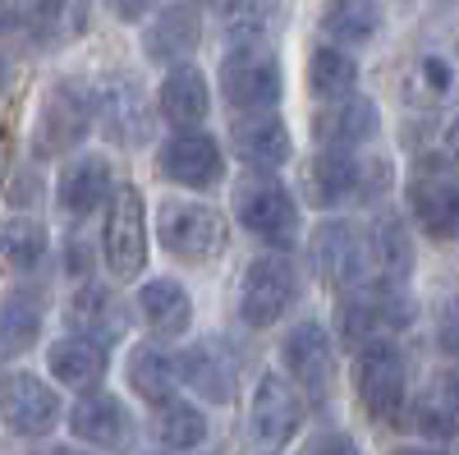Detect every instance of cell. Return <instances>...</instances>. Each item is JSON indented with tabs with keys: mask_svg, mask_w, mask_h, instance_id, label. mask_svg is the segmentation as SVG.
<instances>
[{
	"mask_svg": "<svg viewBox=\"0 0 459 455\" xmlns=\"http://www.w3.org/2000/svg\"><path fill=\"white\" fill-rule=\"evenodd\" d=\"M391 184V166L386 162H359L344 147H322L317 162L308 166V194L322 207L350 203V198H372Z\"/></svg>",
	"mask_w": 459,
	"mask_h": 455,
	"instance_id": "6da1fadb",
	"label": "cell"
},
{
	"mask_svg": "<svg viewBox=\"0 0 459 455\" xmlns=\"http://www.w3.org/2000/svg\"><path fill=\"white\" fill-rule=\"evenodd\" d=\"M157 235H161V244L179 262H212L230 244L225 216L212 212V207H203V203H170V207H161Z\"/></svg>",
	"mask_w": 459,
	"mask_h": 455,
	"instance_id": "7a4b0ae2",
	"label": "cell"
},
{
	"mask_svg": "<svg viewBox=\"0 0 459 455\" xmlns=\"http://www.w3.org/2000/svg\"><path fill=\"white\" fill-rule=\"evenodd\" d=\"M92 116H97V97H88L79 83H56L32 125V152L37 157H60L88 134Z\"/></svg>",
	"mask_w": 459,
	"mask_h": 455,
	"instance_id": "3957f363",
	"label": "cell"
},
{
	"mask_svg": "<svg viewBox=\"0 0 459 455\" xmlns=\"http://www.w3.org/2000/svg\"><path fill=\"white\" fill-rule=\"evenodd\" d=\"M235 212L244 221V231H253L266 244H290L299 231V212L285 194V184L272 175H244L235 184Z\"/></svg>",
	"mask_w": 459,
	"mask_h": 455,
	"instance_id": "277c9868",
	"label": "cell"
},
{
	"mask_svg": "<svg viewBox=\"0 0 459 455\" xmlns=\"http://www.w3.org/2000/svg\"><path fill=\"white\" fill-rule=\"evenodd\" d=\"M101 253H106V267L120 276V281H134L147 262V221H143V194L138 188H120L110 203V216H106V235H101Z\"/></svg>",
	"mask_w": 459,
	"mask_h": 455,
	"instance_id": "5b68a950",
	"label": "cell"
},
{
	"mask_svg": "<svg viewBox=\"0 0 459 455\" xmlns=\"http://www.w3.org/2000/svg\"><path fill=\"white\" fill-rule=\"evenodd\" d=\"M413 318V303L395 285H372L340 303V336L350 346H372L381 331H400Z\"/></svg>",
	"mask_w": 459,
	"mask_h": 455,
	"instance_id": "8992f818",
	"label": "cell"
},
{
	"mask_svg": "<svg viewBox=\"0 0 459 455\" xmlns=\"http://www.w3.org/2000/svg\"><path fill=\"white\" fill-rule=\"evenodd\" d=\"M404 359L400 350L381 346V340H372V346H363L359 363H354V387H359V400L363 409L372 414V419H395L400 405H404Z\"/></svg>",
	"mask_w": 459,
	"mask_h": 455,
	"instance_id": "52a82bcc",
	"label": "cell"
},
{
	"mask_svg": "<svg viewBox=\"0 0 459 455\" xmlns=\"http://www.w3.org/2000/svg\"><path fill=\"white\" fill-rule=\"evenodd\" d=\"M294 303V267L285 258H257L244 272V290H239V318L248 327H272L281 322V313Z\"/></svg>",
	"mask_w": 459,
	"mask_h": 455,
	"instance_id": "ba28073f",
	"label": "cell"
},
{
	"mask_svg": "<svg viewBox=\"0 0 459 455\" xmlns=\"http://www.w3.org/2000/svg\"><path fill=\"white\" fill-rule=\"evenodd\" d=\"M303 424V400L299 391L285 382V377L266 372L257 382V396H253V409H248V433L262 451H281Z\"/></svg>",
	"mask_w": 459,
	"mask_h": 455,
	"instance_id": "9c48e42d",
	"label": "cell"
},
{
	"mask_svg": "<svg viewBox=\"0 0 459 455\" xmlns=\"http://www.w3.org/2000/svg\"><path fill=\"white\" fill-rule=\"evenodd\" d=\"M97 120L106 129V138H115L120 147H138L152 134V110L143 88L129 79V74H115L97 88Z\"/></svg>",
	"mask_w": 459,
	"mask_h": 455,
	"instance_id": "30bf717a",
	"label": "cell"
},
{
	"mask_svg": "<svg viewBox=\"0 0 459 455\" xmlns=\"http://www.w3.org/2000/svg\"><path fill=\"white\" fill-rule=\"evenodd\" d=\"M221 92H225V101H235L239 110H272L281 101V69H276L272 56H262V51L248 47V51L225 60Z\"/></svg>",
	"mask_w": 459,
	"mask_h": 455,
	"instance_id": "8fae6325",
	"label": "cell"
},
{
	"mask_svg": "<svg viewBox=\"0 0 459 455\" xmlns=\"http://www.w3.org/2000/svg\"><path fill=\"white\" fill-rule=\"evenodd\" d=\"M409 207H413L418 225H423L428 235H437V240L459 235V184H455V175L418 166V175L409 179Z\"/></svg>",
	"mask_w": 459,
	"mask_h": 455,
	"instance_id": "7c38bea8",
	"label": "cell"
},
{
	"mask_svg": "<svg viewBox=\"0 0 459 455\" xmlns=\"http://www.w3.org/2000/svg\"><path fill=\"white\" fill-rule=\"evenodd\" d=\"M60 419V396L32 372H10L5 377V424L19 437H42Z\"/></svg>",
	"mask_w": 459,
	"mask_h": 455,
	"instance_id": "4fadbf2b",
	"label": "cell"
},
{
	"mask_svg": "<svg viewBox=\"0 0 459 455\" xmlns=\"http://www.w3.org/2000/svg\"><path fill=\"white\" fill-rule=\"evenodd\" d=\"M161 175L184 188H212L221 179V147L198 129H179L161 147Z\"/></svg>",
	"mask_w": 459,
	"mask_h": 455,
	"instance_id": "5bb4252c",
	"label": "cell"
},
{
	"mask_svg": "<svg viewBox=\"0 0 459 455\" xmlns=\"http://www.w3.org/2000/svg\"><path fill=\"white\" fill-rule=\"evenodd\" d=\"M69 428H74V437H79V442L101 446V451H125L129 437H134L129 409L115 400L110 391H88L79 405L69 409Z\"/></svg>",
	"mask_w": 459,
	"mask_h": 455,
	"instance_id": "9a60e30c",
	"label": "cell"
},
{
	"mask_svg": "<svg viewBox=\"0 0 459 455\" xmlns=\"http://www.w3.org/2000/svg\"><path fill=\"white\" fill-rule=\"evenodd\" d=\"M203 42V23L194 5H166L152 28H143V56L152 65H184Z\"/></svg>",
	"mask_w": 459,
	"mask_h": 455,
	"instance_id": "2e32d148",
	"label": "cell"
},
{
	"mask_svg": "<svg viewBox=\"0 0 459 455\" xmlns=\"http://www.w3.org/2000/svg\"><path fill=\"white\" fill-rule=\"evenodd\" d=\"M69 327H74V336H88V340H97V346H115L129 327V313H125V303H120L115 290L83 285L69 299Z\"/></svg>",
	"mask_w": 459,
	"mask_h": 455,
	"instance_id": "e0dca14e",
	"label": "cell"
},
{
	"mask_svg": "<svg viewBox=\"0 0 459 455\" xmlns=\"http://www.w3.org/2000/svg\"><path fill=\"white\" fill-rule=\"evenodd\" d=\"M313 262H317V276L335 290L344 285H359L363 276V240L354 225H344V221H331L317 231L313 240Z\"/></svg>",
	"mask_w": 459,
	"mask_h": 455,
	"instance_id": "ac0fdd59",
	"label": "cell"
},
{
	"mask_svg": "<svg viewBox=\"0 0 459 455\" xmlns=\"http://www.w3.org/2000/svg\"><path fill=\"white\" fill-rule=\"evenodd\" d=\"M285 368L299 387L308 391H322L331 382V340H326V327L322 322H299L290 336H285Z\"/></svg>",
	"mask_w": 459,
	"mask_h": 455,
	"instance_id": "d6986e66",
	"label": "cell"
},
{
	"mask_svg": "<svg viewBox=\"0 0 459 455\" xmlns=\"http://www.w3.org/2000/svg\"><path fill=\"white\" fill-rule=\"evenodd\" d=\"M381 129V110L372 97H340V101H326V110L317 116V134L326 147H359L368 143L372 134Z\"/></svg>",
	"mask_w": 459,
	"mask_h": 455,
	"instance_id": "ffe728a7",
	"label": "cell"
},
{
	"mask_svg": "<svg viewBox=\"0 0 459 455\" xmlns=\"http://www.w3.org/2000/svg\"><path fill=\"white\" fill-rule=\"evenodd\" d=\"M235 152L248 162V166H281L290 162V129L272 116V110H253V116H239L235 129Z\"/></svg>",
	"mask_w": 459,
	"mask_h": 455,
	"instance_id": "44dd1931",
	"label": "cell"
},
{
	"mask_svg": "<svg viewBox=\"0 0 459 455\" xmlns=\"http://www.w3.org/2000/svg\"><path fill=\"white\" fill-rule=\"evenodd\" d=\"M47 363H51L56 382L92 391L101 377H106V346H97V340H88V336H65V340H56V346H51Z\"/></svg>",
	"mask_w": 459,
	"mask_h": 455,
	"instance_id": "7402d4cb",
	"label": "cell"
},
{
	"mask_svg": "<svg viewBox=\"0 0 459 455\" xmlns=\"http://www.w3.org/2000/svg\"><path fill=\"white\" fill-rule=\"evenodd\" d=\"M179 377L212 405L235 400V363H230L216 346H188L179 354Z\"/></svg>",
	"mask_w": 459,
	"mask_h": 455,
	"instance_id": "603a6c76",
	"label": "cell"
},
{
	"mask_svg": "<svg viewBox=\"0 0 459 455\" xmlns=\"http://www.w3.org/2000/svg\"><path fill=\"white\" fill-rule=\"evenodd\" d=\"M157 101H161V116H166L175 129H188V125H198V120L207 116V106H212L207 79H203L194 65H175V69L166 74Z\"/></svg>",
	"mask_w": 459,
	"mask_h": 455,
	"instance_id": "cb8c5ba5",
	"label": "cell"
},
{
	"mask_svg": "<svg viewBox=\"0 0 459 455\" xmlns=\"http://www.w3.org/2000/svg\"><path fill=\"white\" fill-rule=\"evenodd\" d=\"M23 23L37 47H60L88 28V0H28Z\"/></svg>",
	"mask_w": 459,
	"mask_h": 455,
	"instance_id": "d4e9b609",
	"label": "cell"
},
{
	"mask_svg": "<svg viewBox=\"0 0 459 455\" xmlns=\"http://www.w3.org/2000/svg\"><path fill=\"white\" fill-rule=\"evenodd\" d=\"M138 309H143L147 327L157 336H179V331H188V322H194V299H188V290L166 281V276L143 285Z\"/></svg>",
	"mask_w": 459,
	"mask_h": 455,
	"instance_id": "484cf974",
	"label": "cell"
},
{
	"mask_svg": "<svg viewBox=\"0 0 459 455\" xmlns=\"http://www.w3.org/2000/svg\"><path fill=\"white\" fill-rule=\"evenodd\" d=\"M110 194V166L101 157H83V162H74L65 175H60V207L69 216H88L106 203Z\"/></svg>",
	"mask_w": 459,
	"mask_h": 455,
	"instance_id": "4316f807",
	"label": "cell"
},
{
	"mask_svg": "<svg viewBox=\"0 0 459 455\" xmlns=\"http://www.w3.org/2000/svg\"><path fill=\"white\" fill-rule=\"evenodd\" d=\"M322 28H326L331 42L363 47V42H372L377 28H381V5H377V0H326Z\"/></svg>",
	"mask_w": 459,
	"mask_h": 455,
	"instance_id": "83f0119b",
	"label": "cell"
},
{
	"mask_svg": "<svg viewBox=\"0 0 459 455\" xmlns=\"http://www.w3.org/2000/svg\"><path fill=\"white\" fill-rule=\"evenodd\" d=\"M413 428L432 442L455 437V428H459V377H441V382L428 387V396H418Z\"/></svg>",
	"mask_w": 459,
	"mask_h": 455,
	"instance_id": "f1b7e54d",
	"label": "cell"
},
{
	"mask_svg": "<svg viewBox=\"0 0 459 455\" xmlns=\"http://www.w3.org/2000/svg\"><path fill=\"white\" fill-rule=\"evenodd\" d=\"M455 88V65L437 51L418 56L409 69H404V97L409 106H441Z\"/></svg>",
	"mask_w": 459,
	"mask_h": 455,
	"instance_id": "f546056e",
	"label": "cell"
},
{
	"mask_svg": "<svg viewBox=\"0 0 459 455\" xmlns=\"http://www.w3.org/2000/svg\"><path fill=\"white\" fill-rule=\"evenodd\" d=\"M175 377H179V363H170L161 350H134V359H129V387L147 400V405H166L170 400V391H175Z\"/></svg>",
	"mask_w": 459,
	"mask_h": 455,
	"instance_id": "4dcf8cb0",
	"label": "cell"
},
{
	"mask_svg": "<svg viewBox=\"0 0 459 455\" xmlns=\"http://www.w3.org/2000/svg\"><path fill=\"white\" fill-rule=\"evenodd\" d=\"M157 442L170 446V451H194L207 442V419H203V409H194L188 400H166L157 409Z\"/></svg>",
	"mask_w": 459,
	"mask_h": 455,
	"instance_id": "1f68e13d",
	"label": "cell"
},
{
	"mask_svg": "<svg viewBox=\"0 0 459 455\" xmlns=\"http://www.w3.org/2000/svg\"><path fill=\"white\" fill-rule=\"evenodd\" d=\"M354 83H359V65L344 51H313V60H308V88L322 101L354 97Z\"/></svg>",
	"mask_w": 459,
	"mask_h": 455,
	"instance_id": "d6a6232c",
	"label": "cell"
},
{
	"mask_svg": "<svg viewBox=\"0 0 459 455\" xmlns=\"http://www.w3.org/2000/svg\"><path fill=\"white\" fill-rule=\"evenodd\" d=\"M372 262H377V272L386 276V281H404L409 267H413V244L404 235V225L395 216H386L372 231Z\"/></svg>",
	"mask_w": 459,
	"mask_h": 455,
	"instance_id": "836d02e7",
	"label": "cell"
},
{
	"mask_svg": "<svg viewBox=\"0 0 459 455\" xmlns=\"http://www.w3.org/2000/svg\"><path fill=\"white\" fill-rule=\"evenodd\" d=\"M37 331H42V309L28 299V294H10L5 299V322H0V336H5V354H23Z\"/></svg>",
	"mask_w": 459,
	"mask_h": 455,
	"instance_id": "e575fe53",
	"label": "cell"
},
{
	"mask_svg": "<svg viewBox=\"0 0 459 455\" xmlns=\"http://www.w3.org/2000/svg\"><path fill=\"white\" fill-rule=\"evenodd\" d=\"M47 258V231L37 221H28V216H14L10 225H5V262L10 267H37V262Z\"/></svg>",
	"mask_w": 459,
	"mask_h": 455,
	"instance_id": "d590c367",
	"label": "cell"
},
{
	"mask_svg": "<svg viewBox=\"0 0 459 455\" xmlns=\"http://www.w3.org/2000/svg\"><path fill=\"white\" fill-rule=\"evenodd\" d=\"M437 340H441V350H446V354L459 359V294L446 303L441 318H437Z\"/></svg>",
	"mask_w": 459,
	"mask_h": 455,
	"instance_id": "8d00e7d4",
	"label": "cell"
},
{
	"mask_svg": "<svg viewBox=\"0 0 459 455\" xmlns=\"http://www.w3.org/2000/svg\"><path fill=\"white\" fill-rule=\"evenodd\" d=\"M106 5H110L115 14H120L125 23H138L147 10H157V0H106Z\"/></svg>",
	"mask_w": 459,
	"mask_h": 455,
	"instance_id": "74e56055",
	"label": "cell"
},
{
	"mask_svg": "<svg viewBox=\"0 0 459 455\" xmlns=\"http://www.w3.org/2000/svg\"><path fill=\"white\" fill-rule=\"evenodd\" d=\"M28 198H32V203L42 198V184H37V175H19V179H14V194H10V207L19 212V207H23Z\"/></svg>",
	"mask_w": 459,
	"mask_h": 455,
	"instance_id": "f35d334b",
	"label": "cell"
},
{
	"mask_svg": "<svg viewBox=\"0 0 459 455\" xmlns=\"http://www.w3.org/2000/svg\"><path fill=\"white\" fill-rule=\"evenodd\" d=\"M308 455H359V446H354L350 437H344V433H331V437H322Z\"/></svg>",
	"mask_w": 459,
	"mask_h": 455,
	"instance_id": "ab89813d",
	"label": "cell"
},
{
	"mask_svg": "<svg viewBox=\"0 0 459 455\" xmlns=\"http://www.w3.org/2000/svg\"><path fill=\"white\" fill-rule=\"evenodd\" d=\"M65 267H74V272H83V267H88V258H83V244H69V253H65Z\"/></svg>",
	"mask_w": 459,
	"mask_h": 455,
	"instance_id": "60d3db41",
	"label": "cell"
},
{
	"mask_svg": "<svg viewBox=\"0 0 459 455\" xmlns=\"http://www.w3.org/2000/svg\"><path fill=\"white\" fill-rule=\"evenodd\" d=\"M446 152L459 162V116H455V120H450V129H446Z\"/></svg>",
	"mask_w": 459,
	"mask_h": 455,
	"instance_id": "b9f144b4",
	"label": "cell"
},
{
	"mask_svg": "<svg viewBox=\"0 0 459 455\" xmlns=\"http://www.w3.org/2000/svg\"><path fill=\"white\" fill-rule=\"evenodd\" d=\"M42 455H83V451H69V446H51V451H42Z\"/></svg>",
	"mask_w": 459,
	"mask_h": 455,
	"instance_id": "7bdbcfd3",
	"label": "cell"
},
{
	"mask_svg": "<svg viewBox=\"0 0 459 455\" xmlns=\"http://www.w3.org/2000/svg\"><path fill=\"white\" fill-rule=\"evenodd\" d=\"M395 455H437V451H418V446H404V451H395Z\"/></svg>",
	"mask_w": 459,
	"mask_h": 455,
	"instance_id": "ee69618b",
	"label": "cell"
}]
</instances>
